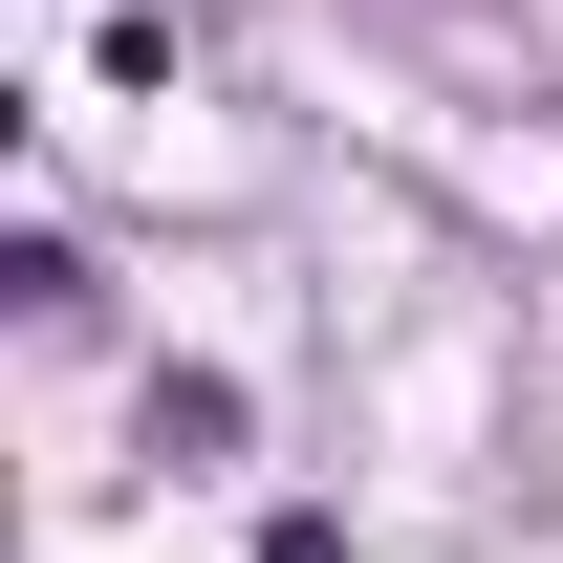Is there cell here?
I'll use <instances>...</instances> for the list:
<instances>
[{"label":"cell","instance_id":"6da1fadb","mask_svg":"<svg viewBox=\"0 0 563 563\" xmlns=\"http://www.w3.org/2000/svg\"><path fill=\"white\" fill-rule=\"evenodd\" d=\"M152 455H239V390L217 368H152Z\"/></svg>","mask_w":563,"mask_h":563}]
</instances>
